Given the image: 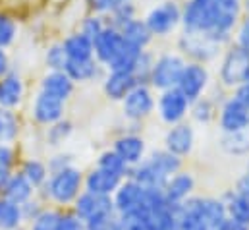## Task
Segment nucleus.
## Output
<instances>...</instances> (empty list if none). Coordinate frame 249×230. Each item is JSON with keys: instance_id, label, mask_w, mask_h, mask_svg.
Here are the masks:
<instances>
[{"instance_id": "f257e3e1", "label": "nucleus", "mask_w": 249, "mask_h": 230, "mask_svg": "<svg viewBox=\"0 0 249 230\" xmlns=\"http://www.w3.org/2000/svg\"><path fill=\"white\" fill-rule=\"evenodd\" d=\"M222 0H191L184 12V23L187 31L211 33L218 21Z\"/></svg>"}, {"instance_id": "f03ea898", "label": "nucleus", "mask_w": 249, "mask_h": 230, "mask_svg": "<svg viewBox=\"0 0 249 230\" xmlns=\"http://www.w3.org/2000/svg\"><path fill=\"white\" fill-rule=\"evenodd\" d=\"M222 81L230 87H240L249 81V51L236 45L222 62Z\"/></svg>"}, {"instance_id": "7ed1b4c3", "label": "nucleus", "mask_w": 249, "mask_h": 230, "mask_svg": "<svg viewBox=\"0 0 249 230\" xmlns=\"http://www.w3.org/2000/svg\"><path fill=\"white\" fill-rule=\"evenodd\" d=\"M184 68H186V64L180 57L166 55V57L159 58L157 64L151 70L153 85L159 87V89H164V91L178 87L180 77L184 74Z\"/></svg>"}, {"instance_id": "20e7f679", "label": "nucleus", "mask_w": 249, "mask_h": 230, "mask_svg": "<svg viewBox=\"0 0 249 230\" xmlns=\"http://www.w3.org/2000/svg\"><path fill=\"white\" fill-rule=\"evenodd\" d=\"M79 186H81V174L75 169L66 167L54 174L51 182V195L60 203H68L77 195Z\"/></svg>"}, {"instance_id": "39448f33", "label": "nucleus", "mask_w": 249, "mask_h": 230, "mask_svg": "<svg viewBox=\"0 0 249 230\" xmlns=\"http://www.w3.org/2000/svg\"><path fill=\"white\" fill-rule=\"evenodd\" d=\"M182 14L178 10V6L174 2H164L160 4L159 8L151 10V14L147 16V27L151 33H157V35H164L168 31H172L178 21H180Z\"/></svg>"}, {"instance_id": "423d86ee", "label": "nucleus", "mask_w": 249, "mask_h": 230, "mask_svg": "<svg viewBox=\"0 0 249 230\" xmlns=\"http://www.w3.org/2000/svg\"><path fill=\"white\" fill-rule=\"evenodd\" d=\"M209 81V74L205 70V66L201 64H187L184 68V74L180 77L178 89L187 97V101H197L203 93V89L207 87Z\"/></svg>"}, {"instance_id": "0eeeda50", "label": "nucleus", "mask_w": 249, "mask_h": 230, "mask_svg": "<svg viewBox=\"0 0 249 230\" xmlns=\"http://www.w3.org/2000/svg\"><path fill=\"white\" fill-rule=\"evenodd\" d=\"M187 107H189V101H187V97L178 87L164 91L162 97H160V103H159L160 116L168 124H178L186 116Z\"/></svg>"}, {"instance_id": "6e6552de", "label": "nucleus", "mask_w": 249, "mask_h": 230, "mask_svg": "<svg viewBox=\"0 0 249 230\" xmlns=\"http://www.w3.org/2000/svg\"><path fill=\"white\" fill-rule=\"evenodd\" d=\"M220 126L226 134H234V132H242V130H248L249 126V109L240 103L236 97L230 99L224 109H222V115H220Z\"/></svg>"}, {"instance_id": "1a4fd4ad", "label": "nucleus", "mask_w": 249, "mask_h": 230, "mask_svg": "<svg viewBox=\"0 0 249 230\" xmlns=\"http://www.w3.org/2000/svg\"><path fill=\"white\" fill-rule=\"evenodd\" d=\"M112 209H114V203L110 201L108 195H97L91 192L79 195V199L75 203V213L81 221H87V219L97 217V215L112 213Z\"/></svg>"}, {"instance_id": "9d476101", "label": "nucleus", "mask_w": 249, "mask_h": 230, "mask_svg": "<svg viewBox=\"0 0 249 230\" xmlns=\"http://www.w3.org/2000/svg\"><path fill=\"white\" fill-rule=\"evenodd\" d=\"M153 111V97L149 93V89L145 87H135L127 93V97L124 99V113L129 118H143Z\"/></svg>"}, {"instance_id": "9b49d317", "label": "nucleus", "mask_w": 249, "mask_h": 230, "mask_svg": "<svg viewBox=\"0 0 249 230\" xmlns=\"http://www.w3.org/2000/svg\"><path fill=\"white\" fill-rule=\"evenodd\" d=\"M166 151H170L176 157L187 155L193 147V130L187 124H176L168 134H166Z\"/></svg>"}, {"instance_id": "f8f14e48", "label": "nucleus", "mask_w": 249, "mask_h": 230, "mask_svg": "<svg viewBox=\"0 0 249 230\" xmlns=\"http://www.w3.org/2000/svg\"><path fill=\"white\" fill-rule=\"evenodd\" d=\"M143 195H145V188L139 186L135 180L133 182H125L124 186H120V190L116 192V209L120 213H129L133 209L143 207Z\"/></svg>"}, {"instance_id": "ddd939ff", "label": "nucleus", "mask_w": 249, "mask_h": 230, "mask_svg": "<svg viewBox=\"0 0 249 230\" xmlns=\"http://www.w3.org/2000/svg\"><path fill=\"white\" fill-rule=\"evenodd\" d=\"M95 45V53L103 62H112L114 57L120 53L122 45H124V37L122 33H118L116 29H103V33L97 37Z\"/></svg>"}, {"instance_id": "4468645a", "label": "nucleus", "mask_w": 249, "mask_h": 230, "mask_svg": "<svg viewBox=\"0 0 249 230\" xmlns=\"http://www.w3.org/2000/svg\"><path fill=\"white\" fill-rule=\"evenodd\" d=\"M118 186H120V176L103 169H97L87 176V192L97 195H110Z\"/></svg>"}, {"instance_id": "2eb2a0df", "label": "nucleus", "mask_w": 249, "mask_h": 230, "mask_svg": "<svg viewBox=\"0 0 249 230\" xmlns=\"http://www.w3.org/2000/svg\"><path fill=\"white\" fill-rule=\"evenodd\" d=\"M216 43L211 35L207 33H197V31H189L186 33V37L182 39V45L186 47V51H189L191 55L199 58H209L213 57L214 49H216Z\"/></svg>"}, {"instance_id": "dca6fc26", "label": "nucleus", "mask_w": 249, "mask_h": 230, "mask_svg": "<svg viewBox=\"0 0 249 230\" xmlns=\"http://www.w3.org/2000/svg\"><path fill=\"white\" fill-rule=\"evenodd\" d=\"M137 77L133 72H112V76L107 79V95L112 99H125L131 89H135Z\"/></svg>"}, {"instance_id": "f3484780", "label": "nucleus", "mask_w": 249, "mask_h": 230, "mask_svg": "<svg viewBox=\"0 0 249 230\" xmlns=\"http://www.w3.org/2000/svg\"><path fill=\"white\" fill-rule=\"evenodd\" d=\"M191 190H193V178L189 174H176L166 182L164 195L172 205H180L187 199Z\"/></svg>"}, {"instance_id": "a211bd4d", "label": "nucleus", "mask_w": 249, "mask_h": 230, "mask_svg": "<svg viewBox=\"0 0 249 230\" xmlns=\"http://www.w3.org/2000/svg\"><path fill=\"white\" fill-rule=\"evenodd\" d=\"M62 105L64 101H60V99L47 95V93H41L37 103H35V118L39 122H45V124L56 122L62 116Z\"/></svg>"}, {"instance_id": "6ab92c4d", "label": "nucleus", "mask_w": 249, "mask_h": 230, "mask_svg": "<svg viewBox=\"0 0 249 230\" xmlns=\"http://www.w3.org/2000/svg\"><path fill=\"white\" fill-rule=\"evenodd\" d=\"M226 219H228V211L224 203L216 199H203V229L220 230Z\"/></svg>"}, {"instance_id": "aec40b11", "label": "nucleus", "mask_w": 249, "mask_h": 230, "mask_svg": "<svg viewBox=\"0 0 249 230\" xmlns=\"http://www.w3.org/2000/svg\"><path fill=\"white\" fill-rule=\"evenodd\" d=\"M139 60H141V49L124 41L120 53L110 62V68L112 72H135Z\"/></svg>"}, {"instance_id": "412c9836", "label": "nucleus", "mask_w": 249, "mask_h": 230, "mask_svg": "<svg viewBox=\"0 0 249 230\" xmlns=\"http://www.w3.org/2000/svg\"><path fill=\"white\" fill-rule=\"evenodd\" d=\"M71 87H73L71 85V77L68 74H64V72H53L43 81V93L53 95V97H56L60 101H64L71 93Z\"/></svg>"}, {"instance_id": "4be33fe9", "label": "nucleus", "mask_w": 249, "mask_h": 230, "mask_svg": "<svg viewBox=\"0 0 249 230\" xmlns=\"http://www.w3.org/2000/svg\"><path fill=\"white\" fill-rule=\"evenodd\" d=\"M31 188H33V186L29 184V180H27L23 174L12 176V178H8V182L4 184L6 199L12 201V203H16V205H19V203H23V201L29 199Z\"/></svg>"}, {"instance_id": "5701e85b", "label": "nucleus", "mask_w": 249, "mask_h": 230, "mask_svg": "<svg viewBox=\"0 0 249 230\" xmlns=\"http://www.w3.org/2000/svg\"><path fill=\"white\" fill-rule=\"evenodd\" d=\"M114 151L124 159L127 165H133V163H139L141 161L143 151H145V145H143V139L141 137L125 135V137L116 141Z\"/></svg>"}, {"instance_id": "b1692460", "label": "nucleus", "mask_w": 249, "mask_h": 230, "mask_svg": "<svg viewBox=\"0 0 249 230\" xmlns=\"http://www.w3.org/2000/svg\"><path fill=\"white\" fill-rule=\"evenodd\" d=\"M93 41L89 37H85L83 33H77V35H71L66 39L64 43V49L68 53L70 60H87L93 55Z\"/></svg>"}, {"instance_id": "393cba45", "label": "nucleus", "mask_w": 249, "mask_h": 230, "mask_svg": "<svg viewBox=\"0 0 249 230\" xmlns=\"http://www.w3.org/2000/svg\"><path fill=\"white\" fill-rule=\"evenodd\" d=\"M21 81L18 76H8L0 81V107L8 109V107H14L19 103L21 99Z\"/></svg>"}, {"instance_id": "a878e982", "label": "nucleus", "mask_w": 249, "mask_h": 230, "mask_svg": "<svg viewBox=\"0 0 249 230\" xmlns=\"http://www.w3.org/2000/svg\"><path fill=\"white\" fill-rule=\"evenodd\" d=\"M226 211H228V219L238 221V223L249 227V195L236 192V193L228 199Z\"/></svg>"}, {"instance_id": "bb28decb", "label": "nucleus", "mask_w": 249, "mask_h": 230, "mask_svg": "<svg viewBox=\"0 0 249 230\" xmlns=\"http://www.w3.org/2000/svg\"><path fill=\"white\" fill-rule=\"evenodd\" d=\"M122 37H124V41H127V43H131V45H135V47L141 49V47H145L149 43L151 31H149L147 23H141L137 19H131V21H127L124 25Z\"/></svg>"}, {"instance_id": "cd10ccee", "label": "nucleus", "mask_w": 249, "mask_h": 230, "mask_svg": "<svg viewBox=\"0 0 249 230\" xmlns=\"http://www.w3.org/2000/svg\"><path fill=\"white\" fill-rule=\"evenodd\" d=\"M149 163L160 174H164L166 178L180 171V157L172 155L170 151H157V153H153Z\"/></svg>"}, {"instance_id": "c85d7f7f", "label": "nucleus", "mask_w": 249, "mask_h": 230, "mask_svg": "<svg viewBox=\"0 0 249 230\" xmlns=\"http://www.w3.org/2000/svg\"><path fill=\"white\" fill-rule=\"evenodd\" d=\"M222 147L228 153L234 155H242L249 151V130H242V132H234V134H226L222 139Z\"/></svg>"}, {"instance_id": "c756f323", "label": "nucleus", "mask_w": 249, "mask_h": 230, "mask_svg": "<svg viewBox=\"0 0 249 230\" xmlns=\"http://www.w3.org/2000/svg\"><path fill=\"white\" fill-rule=\"evenodd\" d=\"M19 219H21L19 205H16L8 199H2L0 201V227L8 230L16 229L19 225Z\"/></svg>"}, {"instance_id": "7c9ffc66", "label": "nucleus", "mask_w": 249, "mask_h": 230, "mask_svg": "<svg viewBox=\"0 0 249 230\" xmlns=\"http://www.w3.org/2000/svg\"><path fill=\"white\" fill-rule=\"evenodd\" d=\"M66 74L71 79H89L95 74V62L91 58H87V60H68Z\"/></svg>"}, {"instance_id": "2f4dec72", "label": "nucleus", "mask_w": 249, "mask_h": 230, "mask_svg": "<svg viewBox=\"0 0 249 230\" xmlns=\"http://www.w3.org/2000/svg\"><path fill=\"white\" fill-rule=\"evenodd\" d=\"M125 167H127V163H125L116 151H107V153H103L101 159H99V169L108 171V172H112V174H118V176L124 174Z\"/></svg>"}, {"instance_id": "473e14b6", "label": "nucleus", "mask_w": 249, "mask_h": 230, "mask_svg": "<svg viewBox=\"0 0 249 230\" xmlns=\"http://www.w3.org/2000/svg\"><path fill=\"white\" fill-rule=\"evenodd\" d=\"M18 134V122L16 116L12 115L8 109L0 107V143L14 139Z\"/></svg>"}, {"instance_id": "72a5a7b5", "label": "nucleus", "mask_w": 249, "mask_h": 230, "mask_svg": "<svg viewBox=\"0 0 249 230\" xmlns=\"http://www.w3.org/2000/svg\"><path fill=\"white\" fill-rule=\"evenodd\" d=\"M118 221H114L112 213H105V215H97L85 221V230H112L116 227Z\"/></svg>"}, {"instance_id": "f704fd0d", "label": "nucleus", "mask_w": 249, "mask_h": 230, "mask_svg": "<svg viewBox=\"0 0 249 230\" xmlns=\"http://www.w3.org/2000/svg\"><path fill=\"white\" fill-rule=\"evenodd\" d=\"M23 176L29 180L31 186H37V184H41V182L45 180L47 171H45V167H43L41 163H37V161H29V163L25 165V169H23Z\"/></svg>"}, {"instance_id": "c9c22d12", "label": "nucleus", "mask_w": 249, "mask_h": 230, "mask_svg": "<svg viewBox=\"0 0 249 230\" xmlns=\"http://www.w3.org/2000/svg\"><path fill=\"white\" fill-rule=\"evenodd\" d=\"M68 53H66V49L62 47H53L51 51H49V55H47V62H49V66H53L56 72H60V70H66V66H68Z\"/></svg>"}, {"instance_id": "e433bc0d", "label": "nucleus", "mask_w": 249, "mask_h": 230, "mask_svg": "<svg viewBox=\"0 0 249 230\" xmlns=\"http://www.w3.org/2000/svg\"><path fill=\"white\" fill-rule=\"evenodd\" d=\"M60 223V217L56 213H43L35 219L33 230H56Z\"/></svg>"}, {"instance_id": "4c0bfd02", "label": "nucleus", "mask_w": 249, "mask_h": 230, "mask_svg": "<svg viewBox=\"0 0 249 230\" xmlns=\"http://www.w3.org/2000/svg\"><path fill=\"white\" fill-rule=\"evenodd\" d=\"M14 33H16L14 21L10 18H6V16H0V49L6 47L8 43H12Z\"/></svg>"}, {"instance_id": "58836bf2", "label": "nucleus", "mask_w": 249, "mask_h": 230, "mask_svg": "<svg viewBox=\"0 0 249 230\" xmlns=\"http://www.w3.org/2000/svg\"><path fill=\"white\" fill-rule=\"evenodd\" d=\"M103 33V25H101V21L97 19V18H89L87 21H85V25H83V35L85 37H89L93 43L97 41V37Z\"/></svg>"}, {"instance_id": "ea45409f", "label": "nucleus", "mask_w": 249, "mask_h": 230, "mask_svg": "<svg viewBox=\"0 0 249 230\" xmlns=\"http://www.w3.org/2000/svg\"><path fill=\"white\" fill-rule=\"evenodd\" d=\"M10 167H12V151L0 143V182L6 180Z\"/></svg>"}, {"instance_id": "a19ab883", "label": "nucleus", "mask_w": 249, "mask_h": 230, "mask_svg": "<svg viewBox=\"0 0 249 230\" xmlns=\"http://www.w3.org/2000/svg\"><path fill=\"white\" fill-rule=\"evenodd\" d=\"M56 230H83V225L77 217H60V223H58V229Z\"/></svg>"}, {"instance_id": "79ce46f5", "label": "nucleus", "mask_w": 249, "mask_h": 230, "mask_svg": "<svg viewBox=\"0 0 249 230\" xmlns=\"http://www.w3.org/2000/svg\"><path fill=\"white\" fill-rule=\"evenodd\" d=\"M238 45L240 47H244V49H248L249 51V18L242 23V27H240V35H238Z\"/></svg>"}, {"instance_id": "37998d69", "label": "nucleus", "mask_w": 249, "mask_h": 230, "mask_svg": "<svg viewBox=\"0 0 249 230\" xmlns=\"http://www.w3.org/2000/svg\"><path fill=\"white\" fill-rule=\"evenodd\" d=\"M236 99H238L240 103H244V105L249 109V81L238 87V91H236Z\"/></svg>"}, {"instance_id": "c03bdc74", "label": "nucleus", "mask_w": 249, "mask_h": 230, "mask_svg": "<svg viewBox=\"0 0 249 230\" xmlns=\"http://www.w3.org/2000/svg\"><path fill=\"white\" fill-rule=\"evenodd\" d=\"M118 0H89V4L95 8V10H110L116 6Z\"/></svg>"}, {"instance_id": "a18cd8bd", "label": "nucleus", "mask_w": 249, "mask_h": 230, "mask_svg": "<svg viewBox=\"0 0 249 230\" xmlns=\"http://www.w3.org/2000/svg\"><path fill=\"white\" fill-rule=\"evenodd\" d=\"M220 230H249V227L238 223V221H232V219H226V223L220 227Z\"/></svg>"}, {"instance_id": "49530a36", "label": "nucleus", "mask_w": 249, "mask_h": 230, "mask_svg": "<svg viewBox=\"0 0 249 230\" xmlns=\"http://www.w3.org/2000/svg\"><path fill=\"white\" fill-rule=\"evenodd\" d=\"M236 192H240V193H246V195H249V172L238 182V190Z\"/></svg>"}, {"instance_id": "de8ad7c7", "label": "nucleus", "mask_w": 249, "mask_h": 230, "mask_svg": "<svg viewBox=\"0 0 249 230\" xmlns=\"http://www.w3.org/2000/svg\"><path fill=\"white\" fill-rule=\"evenodd\" d=\"M6 68H8V58L4 55V51L0 49V77H2V74L6 72Z\"/></svg>"}, {"instance_id": "09e8293b", "label": "nucleus", "mask_w": 249, "mask_h": 230, "mask_svg": "<svg viewBox=\"0 0 249 230\" xmlns=\"http://www.w3.org/2000/svg\"><path fill=\"white\" fill-rule=\"evenodd\" d=\"M112 230H122V227H120V221L116 223V227H114V229H112Z\"/></svg>"}, {"instance_id": "8fccbe9b", "label": "nucleus", "mask_w": 249, "mask_h": 230, "mask_svg": "<svg viewBox=\"0 0 249 230\" xmlns=\"http://www.w3.org/2000/svg\"><path fill=\"white\" fill-rule=\"evenodd\" d=\"M246 10H248V14H249V0H246Z\"/></svg>"}, {"instance_id": "3c124183", "label": "nucleus", "mask_w": 249, "mask_h": 230, "mask_svg": "<svg viewBox=\"0 0 249 230\" xmlns=\"http://www.w3.org/2000/svg\"><path fill=\"white\" fill-rule=\"evenodd\" d=\"M0 186H2V182H0Z\"/></svg>"}]
</instances>
